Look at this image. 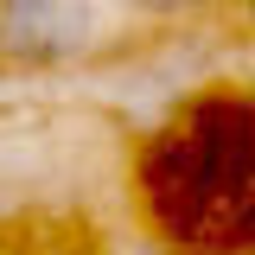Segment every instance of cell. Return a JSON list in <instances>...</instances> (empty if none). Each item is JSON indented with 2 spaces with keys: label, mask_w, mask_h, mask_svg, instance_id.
Masks as SVG:
<instances>
[{
  "label": "cell",
  "mask_w": 255,
  "mask_h": 255,
  "mask_svg": "<svg viewBox=\"0 0 255 255\" xmlns=\"http://www.w3.org/2000/svg\"><path fill=\"white\" fill-rule=\"evenodd\" d=\"M109 0H0V64L64 70L102 51Z\"/></svg>",
  "instance_id": "obj_1"
},
{
  "label": "cell",
  "mask_w": 255,
  "mask_h": 255,
  "mask_svg": "<svg viewBox=\"0 0 255 255\" xmlns=\"http://www.w3.org/2000/svg\"><path fill=\"white\" fill-rule=\"evenodd\" d=\"M128 13H140V19H204V13H217L223 0H122Z\"/></svg>",
  "instance_id": "obj_2"
},
{
  "label": "cell",
  "mask_w": 255,
  "mask_h": 255,
  "mask_svg": "<svg viewBox=\"0 0 255 255\" xmlns=\"http://www.w3.org/2000/svg\"><path fill=\"white\" fill-rule=\"evenodd\" d=\"M249 77H255V58H249Z\"/></svg>",
  "instance_id": "obj_3"
}]
</instances>
